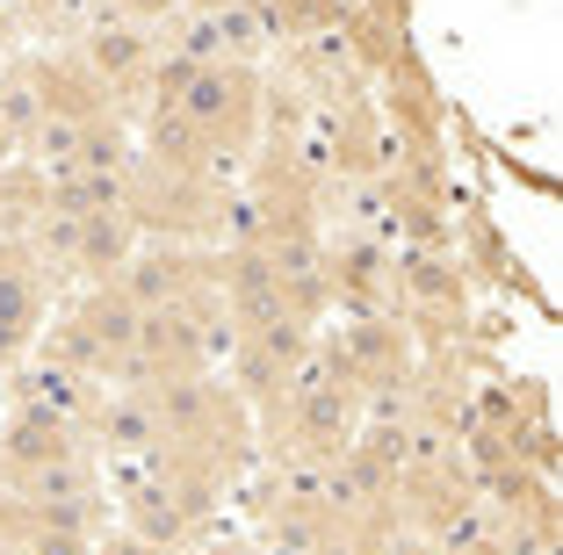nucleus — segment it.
<instances>
[{
	"mask_svg": "<svg viewBox=\"0 0 563 555\" xmlns=\"http://www.w3.org/2000/svg\"><path fill=\"white\" fill-rule=\"evenodd\" d=\"M0 555H8V548H0Z\"/></svg>",
	"mask_w": 563,
	"mask_h": 555,
	"instance_id": "3",
	"label": "nucleus"
},
{
	"mask_svg": "<svg viewBox=\"0 0 563 555\" xmlns=\"http://www.w3.org/2000/svg\"><path fill=\"white\" fill-rule=\"evenodd\" d=\"M131 8H152V15H159V8H174V0H131Z\"/></svg>",
	"mask_w": 563,
	"mask_h": 555,
	"instance_id": "1",
	"label": "nucleus"
},
{
	"mask_svg": "<svg viewBox=\"0 0 563 555\" xmlns=\"http://www.w3.org/2000/svg\"><path fill=\"white\" fill-rule=\"evenodd\" d=\"M109 555H145V548H137V541H123V548H109Z\"/></svg>",
	"mask_w": 563,
	"mask_h": 555,
	"instance_id": "2",
	"label": "nucleus"
}]
</instances>
